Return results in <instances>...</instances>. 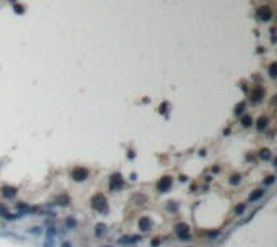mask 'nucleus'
<instances>
[{
  "label": "nucleus",
  "mask_w": 277,
  "mask_h": 247,
  "mask_svg": "<svg viewBox=\"0 0 277 247\" xmlns=\"http://www.w3.org/2000/svg\"><path fill=\"white\" fill-rule=\"evenodd\" d=\"M138 228H139L143 233H148L149 229H151V220H149L148 216H141L139 221H138Z\"/></svg>",
  "instance_id": "obj_6"
},
{
  "label": "nucleus",
  "mask_w": 277,
  "mask_h": 247,
  "mask_svg": "<svg viewBox=\"0 0 277 247\" xmlns=\"http://www.w3.org/2000/svg\"><path fill=\"white\" fill-rule=\"evenodd\" d=\"M71 178L75 181H84V179H88V170L83 166H75L71 170Z\"/></svg>",
  "instance_id": "obj_2"
},
{
  "label": "nucleus",
  "mask_w": 277,
  "mask_h": 247,
  "mask_svg": "<svg viewBox=\"0 0 277 247\" xmlns=\"http://www.w3.org/2000/svg\"><path fill=\"white\" fill-rule=\"evenodd\" d=\"M243 110H245V104H240L238 107H237V110H235V111H237V115H238V113H241Z\"/></svg>",
  "instance_id": "obj_22"
},
{
  "label": "nucleus",
  "mask_w": 277,
  "mask_h": 247,
  "mask_svg": "<svg viewBox=\"0 0 277 247\" xmlns=\"http://www.w3.org/2000/svg\"><path fill=\"white\" fill-rule=\"evenodd\" d=\"M245 207H246L245 204H241L240 207H237V209H235V212H237V213H243V210H245Z\"/></svg>",
  "instance_id": "obj_23"
},
{
  "label": "nucleus",
  "mask_w": 277,
  "mask_h": 247,
  "mask_svg": "<svg viewBox=\"0 0 277 247\" xmlns=\"http://www.w3.org/2000/svg\"><path fill=\"white\" fill-rule=\"evenodd\" d=\"M60 247H73V245H71L70 241H63V242L60 244Z\"/></svg>",
  "instance_id": "obj_24"
},
{
  "label": "nucleus",
  "mask_w": 277,
  "mask_h": 247,
  "mask_svg": "<svg viewBox=\"0 0 277 247\" xmlns=\"http://www.w3.org/2000/svg\"><path fill=\"white\" fill-rule=\"evenodd\" d=\"M241 125L245 126V128H250L251 125H253V118L250 116V115H245L241 118Z\"/></svg>",
  "instance_id": "obj_13"
},
{
  "label": "nucleus",
  "mask_w": 277,
  "mask_h": 247,
  "mask_svg": "<svg viewBox=\"0 0 277 247\" xmlns=\"http://www.w3.org/2000/svg\"><path fill=\"white\" fill-rule=\"evenodd\" d=\"M172 178L170 176H164V178H161V181L157 183V189L161 191V192H167L169 189L172 187Z\"/></svg>",
  "instance_id": "obj_5"
},
{
  "label": "nucleus",
  "mask_w": 277,
  "mask_h": 247,
  "mask_svg": "<svg viewBox=\"0 0 277 247\" xmlns=\"http://www.w3.org/2000/svg\"><path fill=\"white\" fill-rule=\"evenodd\" d=\"M274 183V176H268V179L264 181V184H272Z\"/></svg>",
  "instance_id": "obj_25"
},
{
  "label": "nucleus",
  "mask_w": 277,
  "mask_h": 247,
  "mask_svg": "<svg viewBox=\"0 0 277 247\" xmlns=\"http://www.w3.org/2000/svg\"><path fill=\"white\" fill-rule=\"evenodd\" d=\"M259 155H261V158H263V160H269V158H271V150L264 149V150H263V152L259 154Z\"/></svg>",
  "instance_id": "obj_17"
},
{
  "label": "nucleus",
  "mask_w": 277,
  "mask_h": 247,
  "mask_svg": "<svg viewBox=\"0 0 277 247\" xmlns=\"http://www.w3.org/2000/svg\"><path fill=\"white\" fill-rule=\"evenodd\" d=\"M93 207L97 212H101V213H105L107 210H109V207H107V199H105V195L104 194H96L94 197H93Z\"/></svg>",
  "instance_id": "obj_1"
},
{
  "label": "nucleus",
  "mask_w": 277,
  "mask_h": 247,
  "mask_svg": "<svg viewBox=\"0 0 277 247\" xmlns=\"http://www.w3.org/2000/svg\"><path fill=\"white\" fill-rule=\"evenodd\" d=\"M269 74H271V78H275V76H277V65H275V63H271V66H269Z\"/></svg>",
  "instance_id": "obj_16"
},
{
  "label": "nucleus",
  "mask_w": 277,
  "mask_h": 247,
  "mask_svg": "<svg viewBox=\"0 0 277 247\" xmlns=\"http://www.w3.org/2000/svg\"><path fill=\"white\" fill-rule=\"evenodd\" d=\"M264 192H266L264 189H256V191H254V192L250 195V200H251V202H256V200H259V199H261L263 195H264Z\"/></svg>",
  "instance_id": "obj_10"
},
{
  "label": "nucleus",
  "mask_w": 277,
  "mask_h": 247,
  "mask_svg": "<svg viewBox=\"0 0 277 247\" xmlns=\"http://www.w3.org/2000/svg\"><path fill=\"white\" fill-rule=\"evenodd\" d=\"M123 186V176L120 173H114V175L110 176V183H109V187L112 191H117Z\"/></svg>",
  "instance_id": "obj_3"
},
{
  "label": "nucleus",
  "mask_w": 277,
  "mask_h": 247,
  "mask_svg": "<svg viewBox=\"0 0 277 247\" xmlns=\"http://www.w3.org/2000/svg\"><path fill=\"white\" fill-rule=\"evenodd\" d=\"M15 12H16V13H23V7H21V5H16V7H15Z\"/></svg>",
  "instance_id": "obj_26"
},
{
  "label": "nucleus",
  "mask_w": 277,
  "mask_h": 247,
  "mask_svg": "<svg viewBox=\"0 0 277 247\" xmlns=\"http://www.w3.org/2000/svg\"><path fill=\"white\" fill-rule=\"evenodd\" d=\"M105 247H110V245H105Z\"/></svg>",
  "instance_id": "obj_28"
},
{
  "label": "nucleus",
  "mask_w": 277,
  "mask_h": 247,
  "mask_svg": "<svg viewBox=\"0 0 277 247\" xmlns=\"http://www.w3.org/2000/svg\"><path fill=\"white\" fill-rule=\"evenodd\" d=\"M16 209H21L23 212H28V210H31L29 207H26V205L23 204V202H20V204H16Z\"/></svg>",
  "instance_id": "obj_18"
},
{
  "label": "nucleus",
  "mask_w": 277,
  "mask_h": 247,
  "mask_svg": "<svg viewBox=\"0 0 277 247\" xmlns=\"http://www.w3.org/2000/svg\"><path fill=\"white\" fill-rule=\"evenodd\" d=\"M3 195H5V197H8V199H12V197L16 195V189H13V187H3Z\"/></svg>",
  "instance_id": "obj_11"
},
{
  "label": "nucleus",
  "mask_w": 277,
  "mask_h": 247,
  "mask_svg": "<svg viewBox=\"0 0 277 247\" xmlns=\"http://www.w3.org/2000/svg\"><path fill=\"white\" fill-rule=\"evenodd\" d=\"M29 233H34V234H39V233H41V231H39V228H31V229H29Z\"/></svg>",
  "instance_id": "obj_27"
},
{
  "label": "nucleus",
  "mask_w": 277,
  "mask_h": 247,
  "mask_svg": "<svg viewBox=\"0 0 277 247\" xmlns=\"http://www.w3.org/2000/svg\"><path fill=\"white\" fill-rule=\"evenodd\" d=\"M57 202H59L60 205H68V204H70V199H68V195H59Z\"/></svg>",
  "instance_id": "obj_14"
},
{
  "label": "nucleus",
  "mask_w": 277,
  "mask_h": 247,
  "mask_svg": "<svg viewBox=\"0 0 277 247\" xmlns=\"http://www.w3.org/2000/svg\"><path fill=\"white\" fill-rule=\"evenodd\" d=\"M263 95H264L263 87H254L251 91V100H253V102H259V100L263 99Z\"/></svg>",
  "instance_id": "obj_9"
},
{
  "label": "nucleus",
  "mask_w": 277,
  "mask_h": 247,
  "mask_svg": "<svg viewBox=\"0 0 277 247\" xmlns=\"http://www.w3.org/2000/svg\"><path fill=\"white\" fill-rule=\"evenodd\" d=\"M271 16H272V13H271V10H269L268 7L259 8V10H258V18L261 20V21H269V20H271Z\"/></svg>",
  "instance_id": "obj_8"
},
{
  "label": "nucleus",
  "mask_w": 277,
  "mask_h": 247,
  "mask_svg": "<svg viewBox=\"0 0 277 247\" xmlns=\"http://www.w3.org/2000/svg\"><path fill=\"white\" fill-rule=\"evenodd\" d=\"M138 241H141V236H122L118 239V244H135Z\"/></svg>",
  "instance_id": "obj_7"
},
{
  "label": "nucleus",
  "mask_w": 277,
  "mask_h": 247,
  "mask_svg": "<svg viewBox=\"0 0 277 247\" xmlns=\"http://www.w3.org/2000/svg\"><path fill=\"white\" fill-rule=\"evenodd\" d=\"M104 229H105V224L104 223H99L96 226V236H102L104 234Z\"/></svg>",
  "instance_id": "obj_15"
},
{
  "label": "nucleus",
  "mask_w": 277,
  "mask_h": 247,
  "mask_svg": "<svg viewBox=\"0 0 277 247\" xmlns=\"http://www.w3.org/2000/svg\"><path fill=\"white\" fill-rule=\"evenodd\" d=\"M266 126H268V118L259 116V120H258V129L263 131V129H266Z\"/></svg>",
  "instance_id": "obj_12"
},
{
  "label": "nucleus",
  "mask_w": 277,
  "mask_h": 247,
  "mask_svg": "<svg viewBox=\"0 0 277 247\" xmlns=\"http://www.w3.org/2000/svg\"><path fill=\"white\" fill-rule=\"evenodd\" d=\"M151 245H152V247H159V245H161V239H159V238H156V239H152V242H151Z\"/></svg>",
  "instance_id": "obj_20"
},
{
  "label": "nucleus",
  "mask_w": 277,
  "mask_h": 247,
  "mask_svg": "<svg viewBox=\"0 0 277 247\" xmlns=\"http://www.w3.org/2000/svg\"><path fill=\"white\" fill-rule=\"evenodd\" d=\"M66 224H68L70 228H75V226H76V221L73 220V218H68V220H66Z\"/></svg>",
  "instance_id": "obj_21"
},
{
  "label": "nucleus",
  "mask_w": 277,
  "mask_h": 247,
  "mask_svg": "<svg viewBox=\"0 0 277 247\" xmlns=\"http://www.w3.org/2000/svg\"><path fill=\"white\" fill-rule=\"evenodd\" d=\"M240 183V176H237V175H233L230 178V184H238Z\"/></svg>",
  "instance_id": "obj_19"
},
{
  "label": "nucleus",
  "mask_w": 277,
  "mask_h": 247,
  "mask_svg": "<svg viewBox=\"0 0 277 247\" xmlns=\"http://www.w3.org/2000/svg\"><path fill=\"white\" fill-rule=\"evenodd\" d=\"M175 231H177V236L182 241H185V239H188L190 238V231H188V224H185V223H178L177 226H175Z\"/></svg>",
  "instance_id": "obj_4"
}]
</instances>
